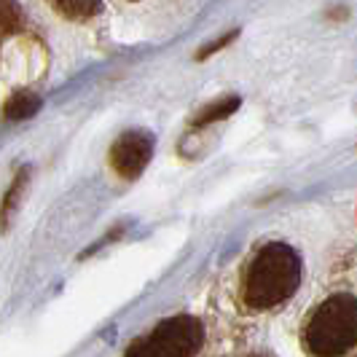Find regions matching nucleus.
Masks as SVG:
<instances>
[{"instance_id": "nucleus-10", "label": "nucleus", "mask_w": 357, "mask_h": 357, "mask_svg": "<svg viewBox=\"0 0 357 357\" xmlns=\"http://www.w3.org/2000/svg\"><path fill=\"white\" fill-rule=\"evenodd\" d=\"M231 38H236V33H231V36H226V38H220V40H215L213 46H204V49H202V52H199L197 56H199V59H204V56H210V54H213V52H218V49H223V46H226V43H229Z\"/></svg>"}, {"instance_id": "nucleus-1", "label": "nucleus", "mask_w": 357, "mask_h": 357, "mask_svg": "<svg viewBox=\"0 0 357 357\" xmlns=\"http://www.w3.org/2000/svg\"><path fill=\"white\" fill-rule=\"evenodd\" d=\"M304 277V264L298 250L285 242H268L250 258L242 274L239 298L250 312H268L290 301Z\"/></svg>"}, {"instance_id": "nucleus-3", "label": "nucleus", "mask_w": 357, "mask_h": 357, "mask_svg": "<svg viewBox=\"0 0 357 357\" xmlns=\"http://www.w3.org/2000/svg\"><path fill=\"white\" fill-rule=\"evenodd\" d=\"M204 344V325L191 314L161 320L151 333L137 339L124 357H197Z\"/></svg>"}, {"instance_id": "nucleus-9", "label": "nucleus", "mask_w": 357, "mask_h": 357, "mask_svg": "<svg viewBox=\"0 0 357 357\" xmlns=\"http://www.w3.org/2000/svg\"><path fill=\"white\" fill-rule=\"evenodd\" d=\"M54 11L70 19H89L94 14H100L102 6L100 3H54Z\"/></svg>"}, {"instance_id": "nucleus-6", "label": "nucleus", "mask_w": 357, "mask_h": 357, "mask_svg": "<svg viewBox=\"0 0 357 357\" xmlns=\"http://www.w3.org/2000/svg\"><path fill=\"white\" fill-rule=\"evenodd\" d=\"M239 102H242L239 97H223V100H218V102H213V105L202 107V113L191 121V126L199 129V126H207V124H213V121H220V119L231 116L234 110L239 107Z\"/></svg>"}, {"instance_id": "nucleus-2", "label": "nucleus", "mask_w": 357, "mask_h": 357, "mask_svg": "<svg viewBox=\"0 0 357 357\" xmlns=\"http://www.w3.org/2000/svg\"><path fill=\"white\" fill-rule=\"evenodd\" d=\"M357 341V304L352 293L328 296L304 322L301 344L309 357H344Z\"/></svg>"}, {"instance_id": "nucleus-11", "label": "nucleus", "mask_w": 357, "mask_h": 357, "mask_svg": "<svg viewBox=\"0 0 357 357\" xmlns=\"http://www.w3.org/2000/svg\"><path fill=\"white\" fill-rule=\"evenodd\" d=\"M250 357H274V355H268V352H252Z\"/></svg>"}, {"instance_id": "nucleus-8", "label": "nucleus", "mask_w": 357, "mask_h": 357, "mask_svg": "<svg viewBox=\"0 0 357 357\" xmlns=\"http://www.w3.org/2000/svg\"><path fill=\"white\" fill-rule=\"evenodd\" d=\"M24 27V14L17 3H0V38L19 33Z\"/></svg>"}, {"instance_id": "nucleus-4", "label": "nucleus", "mask_w": 357, "mask_h": 357, "mask_svg": "<svg viewBox=\"0 0 357 357\" xmlns=\"http://www.w3.org/2000/svg\"><path fill=\"white\" fill-rule=\"evenodd\" d=\"M153 156V135L145 129H129L110 145V167L126 180L140 178Z\"/></svg>"}, {"instance_id": "nucleus-7", "label": "nucleus", "mask_w": 357, "mask_h": 357, "mask_svg": "<svg viewBox=\"0 0 357 357\" xmlns=\"http://www.w3.org/2000/svg\"><path fill=\"white\" fill-rule=\"evenodd\" d=\"M27 180H30V167H22V169L17 172V178H14V183H11V188H8L6 199H3V210H0L3 226L8 223L11 213L17 210V202H19V197H22V191H24V185H27Z\"/></svg>"}, {"instance_id": "nucleus-5", "label": "nucleus", "mask_w": 357, "mask_h": 357, "mask_svg": "<svg viewBox=\"0 0 357 357\" xmlns=\"http://www.w3.org/2000/svg\"><path fill=\"white\" fill-rule=\"evenodd\" d=\"M38 110H40V97L30 89L14 91V94L8 97L6 107H3V113H6V119H8V121L30 119V116H36Z\"/></svg>"}]
</instances>
